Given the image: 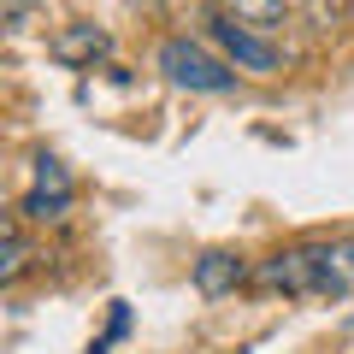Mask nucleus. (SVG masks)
<instances>
[{
  "label": "nucleus",
  "mask_w": 354,
  "mask_h": 354,
  "mask_svg": "<svg viewBox=\"0 0 354 354\" xmlns=\"http://www.w3.org/2000/svg\"><path fill=\"white\" fill-rule=\"evenodd\" d=\"M218 12L242 18L254 30H283L290 24V0H218Z\"/></svg>",
  "instance_id": "nucleus-8"
},
{
  "label": "nucleus",
  "mask_w": 354,
  "mask_h": 354,
  "mask_svg": "<svg viewBox=\"0 0 354 354\" xmlns=\"http://www.w3.org/2000/svg\"><path fill=\"white\" fill-rule=\"evenodd\" d=\"M313 248H319L313 301H348L354 295V236H330V242H313Z\"/></svg>",
  "instance_id": "nucleus-6"
},
{
  "label": "nucleus",
  "mask_w": 354,
  "mask_h": 354,
  "mask_svg": "<svg viewBox=\"0 0 354 354\" xmlns=\"http://www.w3.org/2000/svg\"><path fill=\"white\" fill-rule=\"evenodd\" d=\"M30 272V242H24V213L6 225V260H0V283H18Z\"/></svg>",
  "instance_id": "nucleus-9"
},
{
  "label": "nucleus",
  "mask_w": 354,
  "mask_h": 354,
  "mask_svg": "<svg viewBox=\"0 0 354 354\" xmlns=\"http://www.w3.org/2000/svg\"><path fill=\"white\" fill-rule=\"evenodd\" d=\"M254 283L272 290V295H301V301H313V290H319V248H313V242L278 248L272 260H260Z\"/></svg>",
  "instance_id": "nucleus-4"
},
{
  "label": "nucleus",
  "mask_w": 354,
  "mask_h": 354,
  "mask_svg": "<svg viewBox=\"0 0 354 354\" xmlns=\"http://www.w3.org/2000/svg\"><path fill=\"white\" fill-rule=\"evenodd\" d=\"M207 41H213L236 71H260V77L283 71V48L272 41V30H254V24H242V18L218 12V6H213V18H207Z\"/></svg>",
  "instance_id": "nucleus-2"
},
{
  "label": "nucleus",
  "mask_w": 354,
  "mask_h": 354,
  "mask_svg": "<svg viewBox=\"0 0 354 354\" xmlns=\"http://www.w3.org/2000/svg\"><path fill=\"white\" fill-rule=\"evenodd\" d=\"M319 6H342V12H348V0H319Z\"/></svg>",
  "instance_id": "nucleus-12"
},
{
  "label": "nucleus",
  "mask_w": 354,
  "mask_h": 354,
  "mask_svg": "<svg viewBox=\"0 0 354 354\" xmlns=\"http://www.w3.org/2000/svg\"><path fill=\"white\" fill-rule=\"evenodd\" d=\"M48 53H53L59 65H71V71H95V59L113 53V36L95 30V24H71V30H59V36L48 41Z\"/></svg>",
  "instance_id": "nucleus-7"
},
{
  "label": "nucleus",
  "mask_w": 354,
  "mask_h": 354,
  "mask_svg": "<svg viewBox=\"0 0 354 354\" xmlns=\"http://www.w3.org/2000/svg\"><path fill=\"white\" fill-rule=\"evenodd\" d=\"M153 65L165 71L171 88H189V95H230V88H236V65H230L225 53L189 41V36H165L160 53H153Z\"/></svg>",
  "instance_id": "nucleus-1"
},
{
  "label": "nucleus",
  "mask_w": 354,
  "mask_h": 354,
  "mask_svg": "<svg viewBox=\"0 0 354 354\" xmlns=\"http://www.w3.org/2000/svg\"><path fill=\"white\" fill-rule=\"evenodd\" d=\"M71 195H77V183H71V171H65V160L41 153L36 171H30V189H24V207H18V213H24L30 225H59V218L71 213Z\"/></svg>",
  "instance_id": "nucleus-3"
},
{
  "label": "nucleus",
  "mask_w": 354,
  "mask_h": 354,
  "mask_svg": "<svg viewBox=\"0 0 354 354\" xmlns=\"http://www.w3.org/2000/svg\"><path fill=\"white\" fill-rule=\"evenodd\" d=\"M24 12H30V0H6V24H12V30L24 24Z\"/></svg>",
  "instance_id": "nucleus-11"
},
{
  "label": "nucleus",
  "mask_w": 354,
  "mask_h": 354,
  "mask_svg": "<svg viewBox=\"0 0 354 354\" xmlns=\"http://www.w3.org/2000/svg\"><path fill=\"white\" fill-rule=\"evenodd\" d=\"M189 278H195V290H201L207 301H218V295H236L242 283H248V260H242L236 248H207V254H195Z\"/></svg>",
  "instance_id": "nucleus-5"
},
{
  "label": "nucleus",
  "mask_w": 354,
  "mask_h": 354,
  "mask_svg": "<svg viewBox=\"0 0 354 354\" xmlns=\"http://www.w3.org/2000/svg\"><path fill=\"white\" fill-rule=\"evenodd\" d=\"M124 330H130V313H124V301H113V325H106V337H95V348H88V354H106Z\"/></svg>",
  "instance_id": "nucleus-10"
}]
</instances>
